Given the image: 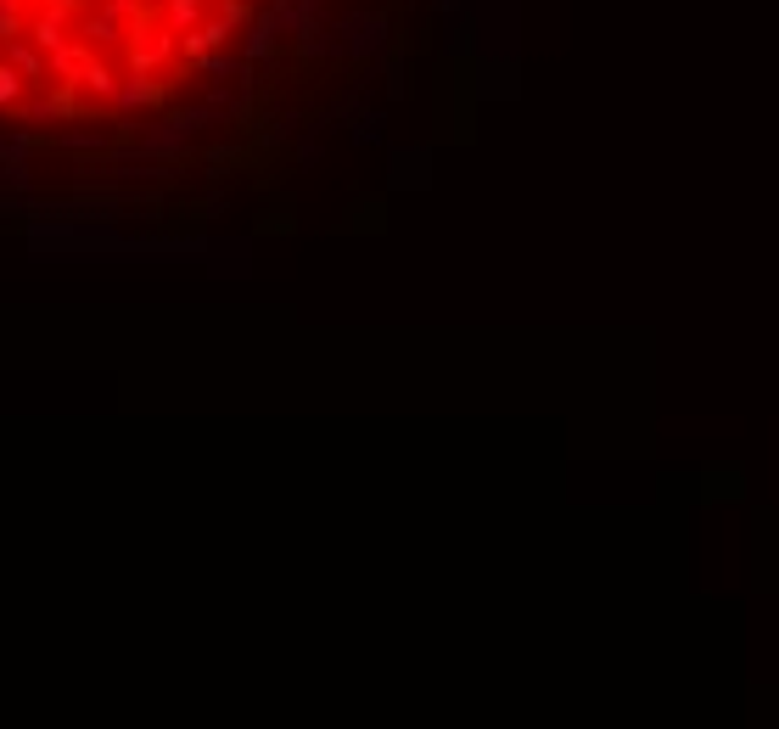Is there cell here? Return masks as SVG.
Here are the masks:
<instances>
[{
	"instance_id": "cell-7",
	"label": "cell",
	"mask_w": 779,
	"mask_h": 729,
	"mask_svg": "<svg viewBox=\"0 0 779 729\" xmlns=\"http://www.w3.org/2000/svg\"><path fill=\"white\" fill-rule=\"evenodd\" d=\"M208 6H213V0H163V12H157V17H163L174 34H185V29H197L202 17H208Z\"/></svg>"
},
{
	"instance_id": "cell-6",
	"label": "cell",
	"mask_w": 779,
	"mask_h": 729,
	"mask_svg": "<svg viewBox=\"0 0 779 729\" xmlns=\"http://www.w3.org/2000/svg\"><path fill=\"white\" fill-rule=\"evenodd\" d=\"M157 101H163V85H152L146 73H129L113 96V113H135V107H157Z\"/></svg>"
},
{
	"instance_id": "cell-11",
	"label": "cell",
	"mask_w": 779,
	"mask_h": 729,
	"mask_svg": "<svg viewBox=\"0 0 779 729\" xmlns=\"http://www.w3.org/2000/svg\"><path fill=\"white\" fill-rule=\"evenodd\" d=\"M213 12H219V17H230V23L241 29V23H247V0H213Z\"/></svg>"
},
{
	"instance_id": "cell-8",
	"label": "cell",
	"mask_w": 779,
	"mask_h": 729,
	"mask_svg": "<svg viewBox=\"0 0 779 729\" xmlns=\"http://www.w3.org/2000/svg\"><path fill=\"white\" fill-rule=\"evenodd\" d=\"M29 79H23V73L12 68V57H6V51H0V113H17V107H23V96H29Z\"/></svg>"
},
{
	"instance_id": "cell-9",
	"label": "cell",
	"mask_w": 779,
	"mask_h": 729,
	"mask_svg": "<svg viewBox=\"0 0 779 729\" xmlns=\"http://www.w3.org/2000/svg\"><path fill=\"white\" fill-rule=\"evenodd\" d=\"M29 34V17H23V0H0V45Z\"/></svg>"
},
{
	"instance_id": "cell-4",
	"label": "cell",
	"mask_w": 779,
	"mask_h": 729,
	"mask_svg": "<svg viewBox=\"0 0 779 729\" xmlns=\"http://www.w3.org/2000/svg\"><path fill=\"white\" fill-rule=\"evenodd\" d=\"M6 57H12V68L23 73L29 85H51V51H40V45H34L29 34L6 40Z\"/></svg>"
},
{
	"instance_id": "cell-1",
	"label": "cell",
	"mask_w": 779,
	"mask_h": 729,
	"mask_svg": "<svg viewBox=\"0 0 779 729\" xmlns=\"http://www.w3.org/2000/svg\"><path fill=\"white\" fill-rule=\"evenodd\" d=\"M174 57H180V34H174L163 17H152V23H141V29H129V51H124L129 73H146V79H152V73L169 68Z\"/></svg>"
},
{
	"instance_id": "cell-3",
	"label": "cell",
	"mask_w": 779,
	"mask_h": 729,
	"mask_svg": "<svg viewBox=\"0 0 779 729\" xmlns=\"http://www.w3.org/2000/svg\"><path fill=\"white\" fill-rule=\"evenodd\" d=\"M90 57H96V45H90L85 34H73L68 45H57V51H51V85H73V90H79V73H85Z\"/></svg>"
},
{
	"instance_id": "cell-2",
	"label": "cell",
	"mask_w": 779,
	"mask_h": 729,
	"mask_svg": "<svg viewBox=\"0 0 779 729\" xmlns=\"http://www.w3.org/2000/svg\"><path fill=\"white\" fill-rule=\"evenodd\" d=\"M73 34H85L96 51H113V45H129V23L124 17H113L107 6H85L79 12V23H73Z\"/></svg>"
},
{
	"instance_id": "cell-12",
	"label": "cell",
	"mask_w": 779,
	"mask_h": 729,
	"mask_svg": "<svg viewBox=\"0 0 779 729\" xmlns=\"http://www.w3.org/2000/svg\"><path fill=\"white\" fill-rule=\"evenodd\" d=\"M40 6H45V0H40Z\"/></svg>"
},
{
	"instance_id": "cell-10",
	"label": "cell",
	"mask_w": 779,
	"mask_h": 729,
	"mask_svg": "<svg viewBox=\"0 0 779 729\" xmlns=\"http://www.w3.org/2000/svg\"><path fill=\"white\" fill-rule=\"evenodd\" d=\"M275 40V17H264V23H253V34H247V57H264Z\"/></svg>"
},
{
	"instance_id": "cell-5",
	"label": "cell",
	"mask_w": 779,
	"mask_h": 729,
	"mask_svg": "<svg viewBox=\"0 0 779 729\" xmlns=\"http://www.w3.org/2000/svg\"><path fill=\"white\" fill-rule=\"evenodd\" d=\"M118 85H124V79H118V68H113V62H101V57H90L85 73H79V90L90 96V107H96V101H101V107H113Z\"/></svg>"
}]
</instances>
